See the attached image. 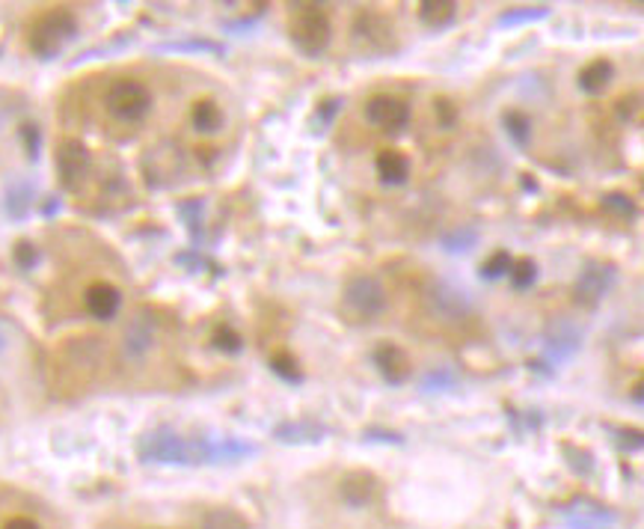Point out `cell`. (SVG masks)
<instances>
[{
  "label": "cell",
  "instance_id": "cb8c5ba5",
  "mask_svg": "<svg viewBox=\"0 0 644 529\" xmlns=\"http://www.w3.org/2000/svg\"><path fill=\"white\" fill-rule=\"evenodd\" d=\"M508 280H511V286H514L517 292L532 289L535 280H538V262H535L532 256L514 259V262H511V271H508Z\"/></svg>",
  "mask_w": 644,
  "mask_h": 529
},
{
  "label": "cell",
  "instance_id": "ab89813d",
  "mask_svg": "<svg viewBox=\"0 0 644 529\" xmlns=\"http://www.w3.org/2000/svg\"><path fill=\"white\" fill-rule=\"evenodd\" d=\"M434 110H437V113H443V125H452V119H455V107H452L449 99H437V102H434Z\"/></svg>",
  "mask_w": 644,
  "mask_h": 529
},
{
  "label": "cell",
  "instance_id": "52a82bcc",
  "mask_svg": "<svg viewBox=\"0 0 644 529\" xmlns=\"http://www.w3.org/2000/svg\"><path fill=\"white\" fill-rule=\"evenodd\" d=\"M104 105L110 110V116L122 122H137L152 110V93L140 81H116L107 90Z\"/></svg>",
  "mask_w": 644,
  "mask_h": 529
},
{
  "label": "cell",
  "instance_id": "484cf974",
  "mask_svg": "<svg viewBox=\"0 0 644 529\" xmlns=\"http://www.w3.org/2000/svg\"><path fill=\"white\" fill-rule=\"evenodd\" d=\"M211 345L223 354H241L244 351V336L232 324H217L211 333Z\"/></svg>",
  "mask_w": 644,
  "mask_h": 529
},
{
  "label": "cell",
  "instance_id": "7a4b0ae2",
  "mask_svg": "<svg viewBox=\"0 0 644 529\" xmlns=\"http://www.w3.org/2000/svg\"><path fill=\"white\" fill-rule=\"evenodd\" d=\"M288 36L294 42V48L306 57H318L327 51L330 39H333V24L327 18V12L315 3H297L291 6V18H288Z\"/></svg>",
  "mask_w": 644,
  "mask_h": 529
},
{
  "label": "cell",
  "instance_id": "ba28073f",
  "mask_svg": "<svg viewBox=\"0 0 644 529\" xmlns=\"http://www.w3.org/2000/svg\"><path fill=\"white\" fill-rule=\"evenodd\" d=\"M92 170V155L90 149L78 140V137H66L60 146H57V176H60V185L66 191H78Z\"/></svg>",
  "mask_w": 644,
  "mask_h": 529
},
{
  "label": "cell",
  "instance_id": "f35d334b",
  "mask_svg": "<svg viewBox=\"0 0 644 529\" xmlns=\"http://www.w3.org/2000/svg\"><path fill=\"white\" fill-rule=\"evenodd\" d=\"M363 437H366V440H383V443H404V440H401V434L386 431V428H366V431H363Z\"/></svg>",
  "mask_w": 644,
  "mask_h": 529
},
{
  "label": "cell",
  "instance_id": "7402d4cb",
  "mask_svg": "<svg viewBox=\"0 0 644 529\" xmlns=\"http://www.w3.org/2000/svg\"><path fill=\"white\" fill-rule=\"evenodd\" d=\"M502 125H505V134L517 143V146H529L532 140V116L526 110H505L502 113Z\"/></svg>",
  "mask_w": 644,
  "mask_h": 529
},
{
  "label": "cell",
  "instance_id": "44dd1931",
  "mask_svg": "<svg viewBox=\"0 0 644 529\" xmlns=\"http://www.w3.org/2000/svg\"><path fill=\"white\" fill-rule=\"evenodd\" d=\"M190 125L199 134H214V131L223 128V110L214 99H199L190 107Z\"/></svg>",
  "mask_w": 644,
  "mask_h": 529
},
{
  "label": "cell",
  "instance_id": "ac0fdd59",
  "mask_svg": "<svg viewBox=\"0 0 644 529\" xmlns=\"http://www.w3.org/2000/svg\"><path fill=\"white\" fill-rule=\"evenodd\" d=\"M374 170L383 185H404L410 179V158L398 149H383L374 161Z\"/></svg>",
  "mask_w": 644,
  "mask_h": 529
},
{
  "label": "cell",
  "instance_id": "d6a6232c",
  "mask_svg": "<svg viewBox=\"0 0 644 529\" xmlns=\"http://www.w3.org/2000/svg\"><path fill=\"white\" fill-rule=\"evenodd\" d=\"M18 137H21V146H24L27 158L36 161V158H39V149H42V131H39V125H36V122H24V125L18 128Z\"/></svg>",
  "mask_w": 644,
  "mask_h": 529
},
{
  "label": "cell",
  "instance_id": "836d02e7",
  "mask_svg": "<svg viewBox=\"0 0 644 529\" xmlns=\"http://www.w3.org/2000/svg\"><path fill=\"white\" fill-rule=\"evenodd\" d=\"M12 259H15V265H18L21 271H33L36 262H39V250H36L33 241H18L15 250H12Z\"/></svg>",
  "mask_w": 644,
  "mask_h": 529
},
{
  "label": "cell",
  "instance_id": "277c9868",
  "mask_svg": "<svg viewBox=\"0 0 644 529\" xmlns=\"http://www.w3.org/2000/svg\"><path fill=\"white\" fill-rule=\"evenodd\" d=\"M615 280H618V268L612 262H603V259H588L576 277V286H573V301L585 310H597L606 295L615 289Z\"/></svg>",
  "mask_w": 644,
  "mask_h": 529
},
{
  "label": "cell",
  "instance_id": "d4e9b609",
  "mask_svg": "<svg viewBox=\"0 0 644 529\" xmlns=\"http://www.w3.org/2000/svg\"><path fill=\"white\" fill-rule=\"evenodd\" d=\"M158 51H176V54H223V45L214 39H179V42H161Z\"/></svg>",
  "mask_w": 644,
  "mask_h": 529
},
{
  "label": "cell",
  "instance_id": "6da1fadb",
  "mask_svg": "<svg viewBox=\"0 0 644 529\" xmlns=\"http://www.w3.org/2000/svg\"><path fill=\"white\" fill-rule=\"evenodd\" d=\"M256 455V446L223 440L211 443L202 437H182L173 428H152L137 440V458L143 464H217V461H238Z\"/></svg>",
  "mask_w": 644,
  "mask_h": 529
},
{
  "label": "cell",
  "instance_id": "9a60e30c",
  "mask_svg": "<svg viewBox=\"0 0 644 529\" xmlns=\"http://www.w3.org/2000/svg\"><path fill=\"white\" fill-rule=\"evenodd\" d=\"M330 428L315 420H285L274 428V437L279 443H291V446H315L321 440H327Z\"/></svg>",
  "mask_w": 644,
  "mask_h": 529
},
{
  "label": "cell",
  "instance_id": "4dcf8cb0",
  "mask_svg": "<svg viewBox=\"0 0 644 529\" xmlns=\"http://www.w3.org/2000/svg\"><path fill=\"white\" fill-rule=\"evenodd\" d=\"M550 15V6H520V9H508L499 15L502 27H514V24H529V21H541Z\"/></svg>",
  "mask_w": 644,
  "mask_h": 529
},
{
  "label": "cell",
  "instance_id": "9c48e42d",
  "mask_svg": "<svg viewBox=\"0 0 644 529\" xmlns=\"http://www.w3.org/2000/svg\"><path fill=\"white\" fill-rule=\"evenodd\" d=\"M371 363L377 366L380 378H383L386 384H392V387L407 384L410 375H413V360H410V354H407L401 345H395V342H380V345L374 348V354H371Z\"/></svg>",
  "mask_w": 644,
  "mask_h": 529
},
{
  "label": "cell",
  "instance_id": "74e56055",
  "mask_svg": "<svg viewBox=\"0 0 644 529\" xmlns=\"http://www.w3.org/2000/svg\"><path fill=\"white\" fill-rule=\"evenodd\" d=\"M339 107H342V102L339 99H324L321 105H318V119H321V125H330L333 122V116L339 113Z\"/></svg>",
  "mask_w": 644,
  "mask_h": 529
},
{
  "label": "cell",
  "instance_id": "b9f144b4",
  "mask_svg": "<svg viewBox=\"0 0 644 529\" xmlns=\"http://www.w3.org/2000/svg\"><path fill=\"white\" fill-rule=\"evenodd\" d=\"M6 345H9V336H6V324L0 321V354L6 351Z\"/></svg>",
  "mask_w": 644,
  "mask_h": 529
},
{
  "label": "cell",
  "instance_id": "30bf717a",
  "mask_svg": "<svg viewBox=\"0 0 644 529\" xmlns=\"http://www.w3.org/2000/svg\"><path fill=\"white\" fill-rule=\"evenodd\" d=\"M366 119L371 125H377L380 131H401L410 122V105L398 96L380 93V96L368 99Z\"/></svg>",
  "mask_w": 644,
  "mask_h": 529
},
{
  "label": "cell",
  "instance_id": "4fadbf2b",
  "mask_svg": "<svg viewBox=\"0 0 644 529\" xmlns=\"http://www.w3.org/2000/svg\"><path fill=\"white\" fill-rule=\"evenodd\" d=\"M582 348V333L570 324V321H555L550 324L547 336H544V351L552 363H561L567 357H573Z\"/></svg>",
  "mask_w": 644,
  "mask_h": 529
},
{
  "label": "cell",
  "instance_id": "5b68a950",
  "mask_svg": "<svg viewBox=\"0 0 644 529\" xmlns=\"http://www.w3.org/2000/svg\"><path fill=\"white\" fill-rule=\"evenodd\" d=\"M342 304L354 318L371 321L386 310V289L371 274H354L342 289Z\"/></svg>",
  "mask_w": 644,
  "mask_h": 529
},
{
  "label": "cell",
  "instance_id": "3957f363",
  "mask_svg": "<svg viewBox=\"0 0 644 529\" xmlns=\"http://www.w3.org/2000/svg\"><path fill=\"white\" fill-rule=\"evenodd\" d=\"M75 33H78V18L69 9H51L33 21L27 33V45L39 60H54L75 39Z\"/></svg>",
  "mask_w": 644,
  "mask_h": 529
},
{
  "label": "cell",
  "instance_id": "7c38bea8",
  "mask_svg": "<svg viewBox=\"0 0 644 529\" xmlns=\"http://www.w3.org/2000/svg\"><path fill=\"white\" fill-rule=\"evenodd\" d=\"M561 515H564V521H567L570 529H606L615 524V515L606 506H600L594 500H585V497L573 500L570 506H564Z\"/></svg>",
  "mask_w": 644,
  "mask_h": 529
},
{
  "label": "cell",
  "instance_id": "8992f818",
  "mask_svg": "<svg viewBox=\"0 0 644 529\" xmlns=\"http://www.w3.org/2000/svg\"><path fill=\"white\" fill-rule=\"evenodd\" d=\"M354 42L363 54L371 57H383V54H392L398 48V39H395V24L380 15V12H360L357 21H354Z\"/></svg>",
  "mask_w": 644,
  "mask_h": 529
},
{
  "label": "cell",
  "instance_id": "1f68e13d",
  "mask_svg": "<svg viewBox=\"0 0 644 529\" xmlns=\"http://www.w3.org/2000/svg\"><path fill=\"white\" fill-rule=\"evenodd\" d=\"M511 262H514V256L508 253V250H496V253H490V259L481 265V280H502V277H508V271H511Z\"/></svg>",
  "mask_w": 644,
  "mask_h": 529
},
{
  "label": "cell",
  "instance_id": "d590c367",
  "mask_svg": "<svg viewBox=\"0 0 644 529\" xmlns=\"http://www.w3.org/2000/svg\"><path fill=\"white\" fill-rule=\"evenodd\" d=\"M24 105V99L18 93H9V90H0V125L9 122L18 110Z\"/></svg>",
  "mask_w": 644,
  "mask_h": 529
},
{
  "label": "cell",
  "instance_id": "7bdbcfd3",
  "mask_svg": "<svg viewBox=\"0 0 644 529\" xmlns=\"http://www.w3.org/2000/svg\"><path fill=\"white\" fill-rule=\"evenodd\" d=\"M642 384H636V387H633V402H636V405H642Z\"/></svg>",
  "mask_w": 644,
  "mask_h": 529
},
{
  "label": "cell",
  "instance_id": "e575fe53",
  "mask_svg": "<svg viewBox=\"0 0 644 529\" xmlns=\"http://www.w3.org/2000/svg\"><path fill=\"white\" fill-rule=\"evenodd\" d=\"M618 113L624 122H633V125H642V96L633 93V96H624L618 102Z\"/></svg>",
  "mask_w": 644,
  "mask_h": 529
},
{
  "label": "cell",
  "instance_id": "60d3db41",
  "mask_svg": "<svg viewBox=\"0 0 644 529\" xmlns=\"http://www.w3.org/2000/svg\"><path fill=\"white\" fill-rule=\"evenodd\" d=\"M3 529H39L36 521H30V518H24V515H18V518H9Z\"/></svg>",
  "mask_w": 644,
  "mask_h": 529
},
{
  "label": "cell",
  "instance_id": "f1b7e54d",
  "mask_svg": "<svg viewBox=\"0 0 644 529\" xmlns=\"http://www.w3.org/2000/svg\"><path fill=\"white\" fill-rule=\"evenodd\" d=\"M271 372L279 375L282 381H288V384H300V381H303L300 363H297V357L288 354V351H274V354H271Z\"/></svg>",
  "mask_w": 644,
  "mask_h": 529
},
{
  "label": "cell",
  "instance_id": "2e32d148",
  "mask_svg": "<svg viewBox=\"0 0 644 529\" xmlns=\"http://www.w3.org/2000/svg\"><path fill=\"white\" fill-rule=\"evenodd\" d=\"M428 304H431V310L437 313V316L443 318H460L466 316L469 310H472V301H469V295L466 292H460V289H452V286H446V283H437L434 289H431V295H428Z\"/></svg>",
  "mask_w": 644,
  "mask_h": 529
},
{
  "label": "cell",
  "instance_id": "5bb4252c",
  "mask_svg": "<svg viewBox=\"0 0 644 529\" xmlns=\"http://www.w3.org/2000/svg\"><path fill=\"white\" fill-rule=\"evenodd\" d=\"M84 307H87V313L92 318L110 321V318H116L119 307H122V292L113 283L98 280V283H92L90 289L84 292Z\"/></svg>",
  "mask_w": 644,
  "mask_h": 529
},
{
  "label": "cell",
  "instance_id": "4316f807",
  "mask_svg": "<svg viewBox=\"0 0 644 529\" xmlns=\"http://www.w3.org/2000/svg\"><path fill=\"white\" fill-rule=\"evenodd\" d=\"M458 387V372L452 366H437L422 378V390L425 393H446Z\"/></svg>",
  "mask_w": 644,
  "mask_h": 529
},
{
  "label": "cell",
  "instance_id": "e0dca14e",
  "mask_svg": "<svg viewBox=\"0 0 644 529\" xmlns=\"http://www.w3.org/2000/svg\"><path fill=\"white\" fill-rule=\"evenodd\" d=\"M339 494L348 506L360 509V506H368L377 494V479L366 473V470H354L348 473L342 482H339Z\"/></svg>",
  "mask_w": 644,
  "mask_h": 529
},
{
  "label": "cell",
  "instance_id": "ffe728a7",
  "mask_svg": "<svg viewBox=\"0 0 644 529\" xmlns=\"http://www.w3.org/2000/svg\"><path fill=\"white\" fill-rule=\"evenodd\" d=\"M458 9L460 6L455 0H425V3H419V18L425 27L443 30L458 18Z\"/></svg>",
  "mask_w": 644,
  "mask_h": 529
},
{
  "label": "cell",
  "instance_id": "603a6c76",
  "mask_svg": "<svg viewBox=\"0 0 644 529\" xmlns=\"http://www.w3.org/2000/svg\"><path fill=\"white\" fill-rule=\"evenodd\" d=\"M30 206H33V188H30V185L18 182V185H12V188L6 191V200H3V212H6V217L24 220L27 212H30Z\"/></svg>",
  "mask_w": 644,
  "mask_h": 529
},
{
  "label": "cell",
  "instance_id": "8fae6325",
  "mask_svg": "<svg viewBox=\"0 0 644 529\" xmlns=\"http://www.w3.org/2000/svg\"><path fill=\"white\" fill-rule=\"evenodd\" d=\"M155 333H158V321L149 313H137L128 321L125 336H122V354L128 360H140L149 354V348L155 345Z\"/></svg>",
  "mask_w": 644,
  "mask_h": 529
},
{
  "label": "cell",
  "instance_id": "83f0119b",
  "mask_svg": "<svg viewBox=\"0 0 644 529\" xmlns=\"http://www.w3.org/2000/svg\"><path fill=\"white\" fill-rule=\"evenodd\" d=\"M478 229L475 226H460V229H452L449 235H443V250L446 253H469L475 244H478Z\"/></svg>",
  "mask_w": 644,
  "mask_h": 529
},
{
  "label": "cell",
  "instance_id": "f546056e",
  "mask_svg": "<svg viewBox=\"0 0 644 529\" xmlns=\"http://www.w3.org/2000/svg\"><path fill=\"white\" fill-rule=\"evenodd\" d=\"M603 212H609L612 217H618V220H633L639 209H636V200L630 194L612 191V194L603 197Z\"/></svg>",
  "mask_w": 644,
  "mask_h": 529
},
{
  "label": "cell",
  "instance_id": "8d00e7d4",
  "mask_svg": "<svg viewBox=\"0 0 644 529\" xmlns=\"http://www.w3.org/2000/svg\"><path fill=\"white\" fill-rule=\"evenodd\" d=\"M612 434H618V443L624 449H642L644 446L642 431H636V428H612Z\"/></svg>",
  "mask_w": 644,
  "mask_h": 529
},
{
  "label": "cell",
  "instance_id": "d6986e66",
  "mask_svg": "<svg viewBox=\"0 0 644 529\" xmlns=\"http://www.w3.org/2000/svg\"><path fill=\"white\" fill-rule=\"evenodd\" d=\"M612 81H615V66L606 57H597V60L585 63L582 72H579V90H585L588 96H597V93L609 90Z\"/></svg>",
  "mask_w": 644,
  "mask_h": 529
}]
</instances>
